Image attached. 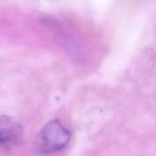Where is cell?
Listing matches in <instances>:
<instances>
[{"mask_svg":"<svg viewBox=\"0 0 156 156\" xmlns=\"http://www.w3.org/2000/svg\"><path fill=\"white\" fill-rule=\"evenodd\" d=\"M71 140L69 130L59 120L47 123L40 132L34 144V152L41 155L54 153L62 150Z\"/></svg>","mask_w":156,"mask_h":156,"instance_id":"6da1fadb","label":"cell"},{"mask_svg":"<svg viewBox=\"0 0 156 156\" xmlns=\"http://www.w3.org/2000/svg\"><path fill=\"white\" fill-rule=\"evenodd\" d=\"M22 134V126L15 119L0 116V146L17 143Z\"/></svg>","mask_w":156,"mask_h":156,"instance_id":"7a4b0ae2","label":"cell"}]
</instances>
